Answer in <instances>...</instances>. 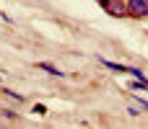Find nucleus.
Returning <instances> with one entry per match:
<instances>
[{
	"mask_svg": "<svg viewBox=\"0 0 148 129\" xmlns=\"http://www.w3.org/2000/svg\"><path fill=\"white\" fill-rule=\"evenodd\" d=\"M36 67H39V70H44V72H49V75H57V78H62V75H65V72H60V70H57L55 65H49V62H39Z\"/></svg>",
	"mask_w": 148,
	"mask_h": 129,
	"instance_id": "3",
	"label": "nucleus"
},
{
	"mask_svg": "<svg viewBox=\"0 0 148 129\" xmlns=\"http://www.w3.org/2000/svg\"><path fill=\"white\" fill-rule=\"evenodd\" d=\"M127 13L133 18H146L148 16V0H127Z\"/></svg>",
	"mask_w": 148,
	"mask_h": 129,
	"instance_id": "2",
	"label": "nucleus"
},
{
	"mask_svg": "<svg viewBox=\"0 0 148 129\" xmlns=\"http://www.w3.org/2000/svg\"><path fill=\"white\" fill-rule=\"evenodd\" d=\"M138 103H140V109H143V111H148V101H143V98L138 96Z\"/></svg>",
	"mask_w": 148,
	"mask_h": 129,
	"instance_id": "6",
	"label": "nucleus"
},
{
	"mask_svg": "<svg viewBox=\"0 0 148 129\" xmlns=\"http://www.w3.org/2000/svg\"><path fill=\"white\" fill-rule=\"evenodd\" d=\"M101 5H104V10H107L109 16H114V18L130 16V13H127V0H104Z\"/></svg>",
	"mask_w": 148,
	"mask_h": 129,
	"instance_id": "1",
	"label": "nucleus"
},
{
	"mask_svg": "<svg viewBox=\"0 0 148 129\" xmlns=\"http://www.w3.org/2000/svg\"><path fill=\"white\" fill-rule=\"evenodd\" d=\"M101 65L109 67V70H114V72H127V70H130V67H125V65H120V62H109V59H101Z\"/></svg>",
	"mask_w": 148,
	"mask_h": 129,
	"instance_id": "4",
	"label": "nucleus"
},
{
	"mask_svg": "<svg viewBox=\"0 0 148 129\" xmlns=\"http://www.w3.org/2000/svg\"><path fill=\"white\" fill-rule=\"evenodd\" d=\"M34 114H39V116H44V114H47V106H42V103H36V106H34Z\"/></svg>",
	"mask_w": 148,
	"mask_h": 129,
	"instance_id": "5",
	"label": "nucleus"
}]
</instances>
